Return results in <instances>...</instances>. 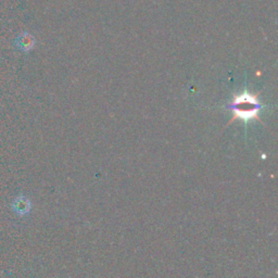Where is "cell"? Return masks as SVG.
Instances as JSON below:
<instances>
[{
	"mask_svg": "<svg viewBox=\"0 0 278 278\" xmlns=\"http://www.w3.org/2000/svg\"><path fill=\"white\" fill-rule=\"evenodd\" d=\"M229 108L234 112L235 116H237V119L247 122L248 120L257 118L261 106L255 96L245 91L243 94L236 97Z\"/></svg>",
	"mask_w": 278,
	"mask_h": 278,
	"instance_id": "6da1fadb",
	"label": "cell"
},
{
	"mask_svg": "<svg viewBox=\"0 0 278 278\" xmlns=\"http://www.w3.org/2000/svg\"><path fill=\"white\" fill-rule=\"evenodd\" d=\"M31 203L26 198L19 197L13 202V210L19 214H25L30 211Z\"/></svg>",
	"mask_w": 278,
	"mask_h": 278,
	"instance_id": "7a4b0ae2",
	"label": "cell"
},
{
	"mask_svg": "<svg viewBox=\"0 0 278 278\" xmlns=\"http://www.w3.org/2000/svg\"><path fill=\"white\" fill-rule=\"evenodd\" d=\"M17 43H18L19 48H21L22 50H30L33 48L35 41H34V38L30 35V34L24 33L23 35H21L18 38Z\"/></svg>",
	"mask_w": 278,
	"mask_h": 278,
	"instance_id": "3957f363",
	"label": "cell"
}]
</instances>
